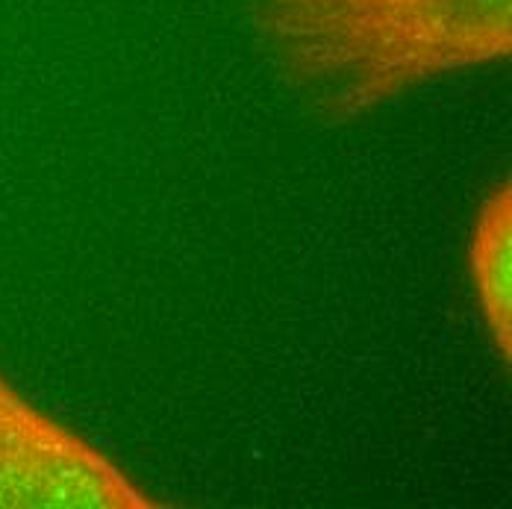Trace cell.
<instances>
[{"label": "cell", "mask_w": 512, "mask_h": 509, "mask_svg": "<svg viewBox=\"0 0 512 509\" xmlns=\"http://www.w3.org/2000/svg\"><path fill=\"white\" fill-rule=\"evenodd\" d=\"M248 9L280 74L330 124L512 53V0H248Z\"/></svg>", "instance_id": "obj_1"}, {"label": "cell", "mask_w": 512, "mask_h": 509, "mask_svg": "<svg viewBox=\"0 0 512 509\" xmlns=\"http://www.w3.org/2000/svg\"><path fill=\"white\" fill-rule=\"evenodd\" d=\"M92 442L0 374V509H162Z\"/></svg>", "instance_id": "obj_2"}, {"label": "cell", "mask_w": 512, "mask_h": 509, "mask_svg": "<svg viewBox=\"0 0 512 509\" xmlns=\"http://www.w3.org/2000/svg\"><path fill=\"white\" fill-rule=\"evenodd\" d=\"M468 277L498 354L512 357V186L504 177L477 206L468 239Z\"/></svg>", "instance_id": "obj_3"}]
</instances>
